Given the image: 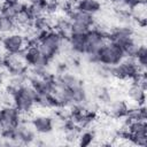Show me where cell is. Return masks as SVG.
Listing matches in <instances>:
<instances>
[{
    "mask_svg": "<svg viewBox=\"0 0 147 147\" xmlns=\"http://www.w3.org/2000/svg\"><path fill=\"white\" fill-rule=\"evenodd\" d=\"M63 39L64 38L57 31L51 29L48 31L39 33L38 48L41 52V54L51 61L55 57L56 54H59Z\"/></svg>",
    "mask_w": 147,
    "mask_h": 147,
    "instance_id": "6da1fadb",
    "label": "cell"
},
{
    "mask_svg": "<svg viewBox=\"0 0 147 147\" xmlns=\"http://www.w3.org/2000/svg\"><path fill=\"white\" fill-rule=\"evenodd\" d=\"M22 119L21 111L14 105H6L0 108V133L2 138H8L11 131Z\"/></svg>",
    "mask_w": 147,
    "mask_h": 147,
    "instance_id": "7a4b0ae2",
    "label": "cell"
},
{
    "mask_svg": "<svg viewBox=\"0 0 147 147\" xmlns=\"http://www.w3.org/2000/svg\"><path fill=\"white\" fill-rule=\"evenodd\" d=\"M37 92L34 88L29 84V85H23L21 86L17 92L14 94V102L13 105L21 111L22 115L29 114L32 108L36 106L37 101Z\"/></svg>",
    "mask_w": 147,
    "mask_h": 147,
    "instance_id": "3957f363",
    "label": "cell"
},
{
    "mask_svg": "<svg viewBox=\"0 0 147 147\" xmlns=\"http://www.w3.org/2000/svg\"><path fill=\"white\" fill-rule=\"evenodd\" d=\"M96 56H98V63L109 65V67L119 63L125 57L123 49L110 41H107L98 51Z\"/></svg>",
    "mask_w": 147,
    "mask_h": 147,
    "instance_id": "277c9868",
    "label": "cell"
},
{
    "mask_svg": "<svg viewBox=\"0 0 147 147\" xmlns=\"http://www.w3.org/2000/svg\"><path fill=\"white\" fill-rule=\"evenodd\" d=\"M2 64L9 75L25 74L28 71V64L25 62L23 52L21 53H6L2 56Z\"/></svg>",
    "mask_w": 147,
    "mask_h": 147,
    "instance_id": "5b68a950",
    "label": "cell"
},
{
    "mask_svg": "<svg viewBox=\"0 0 147 147\" xmlns=\"http://www.w3.org/2000/svg\"><path fill=\"white\" fill-rule=\"evenodd\" d=\"M23 55L28 67L32 69H46L49 60L46 59L38 48V45H28L23 51Z\"/></svg>",
    "mask_w": 147,
    "mask_h": 147,
    "instance_id": "8992f818",
    "label": "cell"
},
{
    "mask_svg": "<svg viewBox=\"0 0 147 147\" xmlns=\"http://www.w3.org/2000/svg\"><path fill=\"white\" fill-rule=\"evenodd\" d=\"M84 38H85V54L98 53V51L108 41V38L95 28H91L85 33Z\"/></svg>",
    "mask_w": 147,
    "mask_h": 147,
    "instance_id": "52a82bcc",
    "label": "cell"
},
{
    "mask_svg": "<svg viewBox=\"0 0 147 147\" xmlns=\"http://www.w3.org/2000/svg\"><path fill=\"white\" fill-rule=\"evenodd\" d=\"M28 46V41L25 36L21 33H9L3 36L1 39V47L6 51V53H21Z\"/></svg>",
    "mask_w": 147,
    "mask_h": 147,
    "instance_id": "ba28073f",
    "label": "cell"
},
{
    "mask_svg": "<svg viewBox=\"0 0 147 147\" xmlns=\"http://www.w3.org/2000/svg\"><path fill=\"white\" fill-rule=\"evenodd\" d=\"M31 125L36 133L48 134L54 129V118L48 115H38L31 119Z\"/></svg>",
    "mask_w": 147,
    "mask_h": 147,
    "instance_id": "9c48e42d",
    "label": "cell"
},
{
    "mask_svg": "<svg viewBox=\"0 0 147 147\" xmlns=\"http://www.w3.org/2000/svg\"><path fill=\"white\" fill-rule=\"evenodd\" d=\"M68 15H69V18H70L71 22H77V23L84 24V25H86L88 28H93L94 24H95L94 15L85 13V11H82V10L77 9L76 7L74 9L70 8L68 10Z\"/></svg>",
    "mask_w": 147,
    "mask_h": 147,
    "instance_id": "30bf717a",
    "label": "cell"
},
{
    "mask_svg": "<svg viewBox=\"0 0 147 147\" xmlns=\"http://www.w3.org/2000/svg\"><path fill=\"white\" fill-rule=\"evenodd\" d=\"M146 90H144L140 85H138L137 83H132V85L129 87L127 90V95L129 98L134 101L137 103V106H142L145 105V100H146Z\"/></svg>",
    "mask_w": 147,
    "mask_h": 147,
    "instance_id": "8fae6325",
    "label": "cell"
},
{
    "mask_svg": "<svg viewBox=\"0 0 147 147\" xmlns=\"http://www.w3.org/2000/svg\"><path fill=\"white\" fill-rule=\"evenodd\" d=\"M109 107V114L113 117L116 118H122L125 117L127 110H129V106L125 101L123 100H115V101H110L108 103Z\"/></svg>",
    "mask_w": 147,
    "mask_h": 147,
    "instance_id": "7c38bea8",
    "label": "cell"
},
{
    "mask_svg": "<svg viewBox=\"0 0 147 147\" xmlns=\"http://www.w3.org/2000/svg\"><path fill=\"white\" fill-rule=\"evenodd\" d=\"M75 7L82 11L94 15L101 10V2L100 0H78Z\"/></svg>",
    "mask_w": 147,
    "mask_h": 147,
    "instance_id": "4fadbf2b",
    "label": "cell"
},
{
    "mask_svg": "<svg viewBox=\"0 0 147 147\" xmlns=\"http://www.w3.org/2000/svg\"><path fill=\"white\" fill-rule=\"evenodd\" d=\"M85 34H71L69 37L70 51L75 54H85Z\"/></svg>",
    "mask_w": 147,
    "mask_h": 147,
    "instance_id": "5bb4252c",
    "label": "cell"
},
{
    "mask_svg": "<svg viewBox=\"0 0 147 147\" xmlns=\"http://www.w3.org/2000/svg\"><path fill=\"white\" fill-rule=\"evenodd\" d=\"M54 28H55V31H57L63 38L69 39V37L71 36V21H70V18H64V17L57 18L54 23Z\"/></svg>",
    "mask_w": 147,
    "mask_h": 147,
    "instance_id": "9a60e30c",
    "label": "cell"
},
{
    "mask_svg": "<svg viewBox=\"0 0 147 147\" xmlns=\"http://www.w3.org/2000/svg\"><path fill=\"white\" fill-rule=\"evenodd\" d=\"M25 6H26V3H23V2H18V3H2L1 15L14 20L16 14L18 11H21L22 9H24Z\"/></svg>",
    "mask_w": 147,
    "mask_h": 147,
    "instance_id": "2e32d148",
    "label": "cell"
},
{
    "mask_svg": "<svg viewBox=\"0 0 147 147\" xmlns=\"http://www.w3.org/2000/svg\"><path fill=\"white\" fill-rule=\"evenodd\" d=\"M14 21H15V24L16 26L18 28H31L32 26V17L30 16L28 9H26V6L24 9H22L21 11H18L16 14V16L14 17Z\"/></svg>",
    "mask_w": 147,
    "mask_h": 147,
    "instance_id": "e0dca14e",
    "label": "cell"
},
{
    "mask_svg": "<svg viewBox=\"0 0 147 147\" xmlns=\"http://www.w3.org/2000/svg\"><path fill=\"white\" fill-rule=\"evenodd\" d=\"M16 24L13 18L0 15V34H9L16 30Z\"/></svg>",
    "mask_w": 147,
    "mask_h": 147,
    "instance_id": "ac0fdd59",
    "label": "cell"
},
{
    "mask_svg": "<svg viewBox=\"0 0 147 147\" xmlns=\"http://www.w3.org/2000/svg\"><path fill=\"white\" fill-rule=\"evenodd\" d=\"M94 138H95V133L93 131H90V130H86L84 132L80 131V133L78 136V139H77L78 140V145L83 146V147H87L93 142Z\"/></svg>",
    "mask_w": 147,
    "mask_h": 147,
    "instance_id": "d6986e66",
    "label": "cell"
},
{
    "mask_svg": "<svg viewBox=\"0 0 147 147\" xmlns=\"http://www.w3.org/2000/svg\"><path fill=\"white\" fill-rule=\"evenodd\" d=\"M26 9L30 14V16L32 17V20L44 15V14H48L46 10V7L44 6V3L40 5H26Z\"/></svg>",
    "mask_w": 147,
    "mask_h": 147,
    "instance_id": "ffe728a7",
    "label": "cell"
},
{
    "mask_svg": "<svg viewBox=\"0 0 147 147\" xmlns=\"http://www.w3.org/2000/svg\"><path fill=\"white\" fill-rule=\"evenodd\" d=\"M134 59H136L137 63L142 69H146V67H147V47H146V45L144 42L140 45V47H139Z\"/></svg>",
    "mask_w": 147,
    "mask_h": 147,
    "instance_id": "44dd1931",
    "label": "cell"
},
{
    "mask_svg": "<svg viewBox=\"0 0 147 147\" xmlns=\"http://www.w3.org/2000/svg\"><path fill=\"white\" fill-rule=\"evenodd\" d=\"M129 139L133 145L146 147L147 146V134H136V136H129Z\"/></svg>",
    "mask_w": 147,
    "mask_h": 147,
    "instance_id": "7402d4cb",
    "label": "cell"
},
{
    "mask_svg": "<svg viewBox=\"0 0 147 147\" xmlns=\"http://www.w3.org/2000/svg\"><path fill=\"white\" fill-rule=\"evenodd\" d=\"M91 28L77 23V22H71V34H85Z\"/></svg>",
    "mask_w": 147,
    "mask_h": 147,
    "instance_id": "603a6c76",
    "label": "cell"
},
{
    "mask_svg": "<svg viewBox=\"0 0 147 147\" xmlns=\"http://www.w3.org/2000/svg\"><path fill=\"white\" fill-rule=\"evenodd\" d=\"M29 5H40L44 3V0H28Z\"/></svg>",
    "mask_w": 147,
    "mask_h": 147,
    "instance_id": "cb8c5ba5",
    "label": "cell"
},
{
    "mask_svg": "<svg viewBox=\"0 0 147 147\" xmlns=\"http://www.w3.org/2000/svg\"><path fill=\"white\" fill-rule=\"evenodd\" d=\"M22 2V0H3V3H18Z\"/></svg>",
    "mask_w": 147,
    "mask_h": 147,
    "instance_id": "d4e9b609",
    "label": "cell"
},
{
    "mask_svg": "<svg viewBox=\"0 0 147 147\" xmlns=\"http://www.w3.org/2000/svg\"><path fill=\"white\" fill-rule=\"evenodd\" d=\"M1 9H2V3H0V15H1Z\"/></svg>",
    "mask_w": 147,
    "mask_h": 147,
    "instance_id": "484cf974",
    "label": "cell"
},
{
    "mask_svg": "<svg viewBox=\"0 0 147 147\" xmlns=\"http://www.w3.org/2000/svg\"><path fill=\"white\" fill-rule=\"evenodd\" d=\"M1 36H2V34H0V44H1V39H2V38H1Z\"/></svg>",
    "mask_w": 147,
    "mask_h": 147,
    "instance_id": "4316f807",
    "label": "cell"
}]
</instances>
